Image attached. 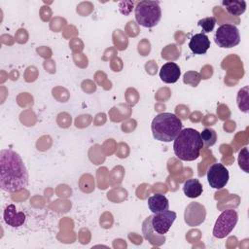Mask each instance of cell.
Instances as JSON below:
<instances>
[{"mask_svg": "<svg viewBox=\"0 0 249 249\" xmlns=\"http://www.w3.org/2000/svg\"><path fill=\"white\" fill-rule=\"evenodd\" d=\"M202 184L199 182L198 179L196 178L188 179L183 185V192L185 196L190 198L198 197L202 194Z\"/></svg>", "mask_w": 249, "mask_h": 249, "instance_id": "15", "label": "cell"}, {"mask_svg": "<svg viewBox=\"0 0 249 249\" xmlns=\"http://www.w3.org/2000/svg\"><path fill=\"white\" fill-rule=\"evenodd\" d=\"M215 24H216V18L214 17L204 18L202 19H199L197 22V25L199 27H201V29L204 33L211 32L214 29Z\"/></svg>", "mask_w": 249, "mask_h": 249, "instance_id": "20", "label": "cell"}, {"mask_svg": "<svg viewBox=\"0 0 249 249\" xmlns=\"http://www.w3.org/2000/svg\"><path fill=\"white\" fill-rule=\"evenodd\" d=\"M181 75V70L175 62H166L160 70V78L166 84H173L178 81Z\"/></svg>", "mask_w": 249, "mask_h": 249, "instance_id": "11", "label": "cell"}, {"mask_svg": "<svg viewBox=\"0 0 249 249\" xmlns=\"http://www.w3.org/2000/svg\"><path fill=\"white\" fill-rule=\"evenodd\" d=\"M238 221L237 212L233 209L224 210L217 218L214 228L213 236L216 238H225L234 229Z\"/></svg>", "mask_w": 249, "mask_h": 249, "instance_id": "6", "label": "cell"}, {"mask_svg": "<svg viewBox=\"0 0 249 249\" xmlns=\"http://www.w3.org/2000/svg\"><path fill=\"white\" fill-rule=\"evenodd\" d=\"M201 77L200 74L198 72L196 71H188L184 74V83L185 84H189L192 87H196L200 81Z\"/></svg>", "mask_w": 249, "mask_h": 249, "instance_id": "21", "label": "cell"}, {"mask_svg": "<svg viewBox=\"0 0 249 249\" xmlns=\"http://www.w3.org/2000/svg\"><path fill=\"white\" fill-rule=\"evenodd\" d=\"M248 159H249V153H248V148L247 147H244L241 149V151L239 152L238 154V164H239V167L246 173L249 172V161H248Z\"/></svg>", "mask_w": 249, "mask_h": 249, "instance_id": "19", "label": "cell"}, {"mask_svg": "<svg viewBox=\"0 0 249 249\" xmlns=\"http://www.w3.org/2000/svg\"><path fill=\"white\" fill-rule=\"evenodd\" d=\"M222 5L231 16H241L246 10V2L244 0H223Z\"/></svg>", "mask_w": 249, "mask_h": 249, "instance_id": "16", "label": "cell"}, {"mask_svg": "<svg viewBox=\"0 0 249 249\" xmlns=\"http://www.w3.org/2000/svg\"><path fill=\"white\" fill-rule=\"evenodd\" d=\"M203 145L206 147L213 146L217 140V133L213 128H204L200 133Z\"/></svg>", "mask_w": 249, "mask_h": 249, "instance_id": "18", "label": "cell"}, {"mask_svg": "<svg viewBox=\"0 0 249 249\" xmlns=\"http://www.w3.org/2000/svg\"><path fill=\"white\" fill-rule=\"evenodd\" d=\"M206 218V209L199 202H191L187 205L184 213L185 223L190 227L201 225Z\"/></svg>", "mask_w": 249, "mask_h": 249, "instance_id": "9", "label": "cell"}, {"mask_svg": "<svg viewBox=\"0 0 249 249\" xmlns=\"http://www.w3.org/2000/svg\"><path fill=\"white\" fill-rule=\"evenodd\" d=\"M3 217L5 223L13 228L20 227L25 221V214L21 211H18L14 204L6 206Z\"/></svg>", "mask_w": 249, "mask_h": 249, "instance_id": "12", "label": "cell"}, {"mask_svg": "<svg viewBox=\"0 0 249 249\" xmlns=\"http://www.w3.org/2000/svg\"><path fill=\"white\" fill-rule=\"evenodd\" d=\"M189 48L195 54H204L210 48V40L204 33H197L191 37Z\"/></svg>", "mask_w": 249, "mask_h": 249, "instance_id": "10", "label": "cell"}, {"mask_svg": "<svg viewBox=\"0 0 249 249\" xmlns=\"http://www.w3.org/2000/svg\"><path fill=\"white\" fill-rule=\"evenodd\" d=\"M230 179L229 170L222 163H214L207 170V181L211 188L222 189Z\"/></svg>", "mask_w": 249, "mask_h": 249, "instance_id": "7", "label": "cell"}, {"mask_svg": "<svg viewBox=\"0 0 249 249\" xmlns=\"http://www.w3.org/2000/svg\"><path fill=\"white\" fill-rule=\"evenodd\" d=\"M148 206L150 211L156 214L167 210L169 202L165 196L161 194H155L148 198Z\"/></svg>", "mask_w": 249, "mask_h": 249, "instance_id": "13", "label": "cell"}, {"mask_svg": "<svg viewBox=\"0 0 249 249\" xmlns=\"http://www.w3.org/2000/svg\"><path fill=\"white\" fill-rule=\"evenodd\" d=\"M134 15L138 24L151 28L156 26L160 20L161 9L158 1H140L136 4Z\"/></svg>", "mask_w": 249, "mask_h": 249, "instance_id": "4", "label": "cell"}, {"mask_svg": "<svg viewBox=\"0 0 249 249\" xmlns=\"http://www.w3.org/2000/svg\"><path fill=\"white\" fill-rule=\"evenodd\" d=\"M151 218H152V215H151V216H148V217L144 220V222H143V224H142L143 236H144V238H145L146 240H148V241H149L151 244H153V245H156V244H158V245L162 244V243H164L165 237H164V235L160 236V237H158V236L156 237V234H155V233H157V232L154 231V229H153V227H152ZM157 234H158V233H157Z\"/></svg>", "mask_w": 249, "mask_h": 249, "instance_id": "14", "label": "cell"}, {"mask_svg": "<svg viewBox=\"0 0 249 249\" xmlns=\"http://www.w3.org/2000/svg\"><path fill=\"white\" fill-rule=\"evenodd\" d=\"M203 147L200 133L195 128H185L174 139L173 151L175 156L185 161L196 160Z\"/></svg>", "mask_w": 249, "mask_h": 249, "instance_id": "2", "label": "cell"}, {"mask_svg": "<svg viewBox=\"0 0 249 249\" xmlns=\"http://www.w3.org/2000/svg\"><path fill=\"white\" fill-rule=\"evenodd\" d=\"M28 171L20 156L12 149L0 152V187L8 193L18 192L28 184Z\"/></svg>", "mask_w": 249, "mask_h": 249, "instance_id": "1", "label": "cell"}, {"mask_svg": "<svg viewBox=\"0 0 249 249\" xmlns=\"http://www.w3.org/2000/svg\"><path fill=\"white\" fill-rule=\"evenodd\" d=\"M214 41L220 48H233L240 43L239 30L231 23H224L216 30Z\"/></svg>", "mask_w": 249, "mask_h": 249, "instance_id": "5", "label": "cell"}, {"mask_svg": "<svg viewBox=\"0 0 249 249\" xmlns=\"http://www.w3.org/2000/svg\"><path fill=\"white\" fill-rule=\"evenodd\" d=\"M176 216L177 215L174 211L168 209L152 215L151 223L154 231L160 235H164L171 228L176 219Z\"/></svg>", "mask_w": 249, "mask_h": 249, "instance_id": "8", "label": "cell"}, {"mask_svg": "<svg viewBox=\"0 0 249 249\" xmlns=\"http://www.w3.org/2000/svg\"><path fill=\"white\" fill-rule=\"evenodd\" d=\"M183 124L179 117L172 113H160L157 115L151 124L153 136L161 142H171L182 130Z\"/></svg>", "mask_w": 249, "mask_h": 249, "instance_id": "3", "label": "cell"}, {"mask_svg": "<svg viewBox=\"0 0 249 249\" xmlns=\"http://www.w3.org/2000/svg\"><path fill=\"white\" fill-rule=\"evenodd\" d=\"M237 106L240 111L247 113L248 112V86H245L241 89L238 90L237 97H236Z\"/></svg>", "mask_w": 249, "mask_h": 249, "instance_id": "17", "label": "cell"}]
</instances>
